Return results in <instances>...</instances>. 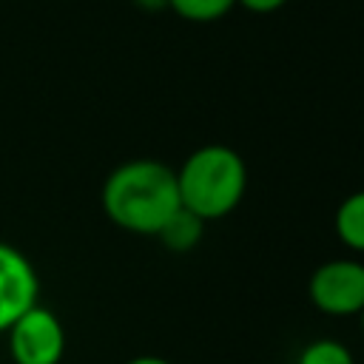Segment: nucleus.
Segmentation results:
<instances>
[{"label":"nucleus","instance_id":"obj_1","mask_svg":"<svg viewBox=\"0 0 364 364\" xmlns=\"http://www.w3.org/2000/svg\"><path fill=\"white\" fill-rule=\"evenodd\" d=\"M105 216L136 236H156L168 216L182 208L176 171L159 159H128L117 165L100 191Z\"/></svg>","mask_w":364,"mask_h":364},{"label":"nucleus","instance_id":"obj_2","mask_svg":"<svg viewBox=\"0 0 364 364\" xmlns=\"http://www.w3.org/2000/svg\"><path fill=\"white\" fill-rule=\"evenodd\" d=\"M179 202L205 222L222 219L239 208L247 191V165L228 145H202L176 171Z\"/></svg>","mask_w":364,"mask_h":364},{"label":"nucleus","instance_id":"obj_3","mask_svg":"<svg viewBox=\"0 0 364 364\" xmlns=\"http://www.w3.org/2000/svg\"><path fill=\"white\" fill-rule=\"evenodd\" d=\"M307 299L324 316H358L364 310V262L330 259L318 264L307 279Z\"/></svg>","mask_w":364,"mask_h":364},{"label":"nucleus","instance_id":"obj_4","mask_svg":"<svg viewBox=\"0 0 364 364\" xmlns=\"http://www.w3.org/2000/svg\"><path fill=\"white\" fill-rule=\"evenodd\" d=\"M9 353L14 364H60L65 353V330L57 313L43 304L28 307L9 330Z\"/></svg>","mask_w":364,"mask_h":364},{"label":"nucleus","instance_id":"obj_5","mask_svg":"<svg viewBox=\"0 0 364 364\" xmlns=\"http://www.w3.org/2000/svg\"><path fill=\"white\" fill-rule=\"evenodd\" d=\"M40 279L26 253L0 242V333H6L28 307L37 304Z\"/></svg>","mask_w":364,"mask_h":364},{"label":"nucleus","instance_id":"obj_6","mask_svg":"<svg viewBox=\"0 0 364 364\" xmlns=\"http://www.w3.org/2000/svg\"><path fill=\"white\" fill-rule=\"evenodd\" d=\"M205 219H199L196 213H191L188 208H176L171 216H168V222L159 228V242L168 247V250H173V253H188V250H193L199 242H202V236H205Z\"/></svg>","mask_w":364,"mask_h":364},{"label":"nucleus","instance_id":"obj_7","mask_svg":"<svg viewBox=\"0 0 364 364\" xmlns=\"http://www.w3.org/2000/svg\"><path fill=\"white\" fill-rule=\"evenodd\" d=\"M333 228L344 247L364 253V191H355L341 199L333 216Z\"/></svg>","mask_w":364,"mask_h":364},{"label":"nucleus","instance_id":"obj_8","mask_svg":"<svg viewBox=\"0 0 364 364\" xmlns=\"http://www.w3.org/2000/svg\"><path fill=\"white\" fill-rule=\"evenodd\" d=\"M233 6L236 0H168V9L188 23H216Z\"/></svg>","mask_w":364,"mask_h":364},{"label":"nucleus","instance_id":"obj_9","mask_svg":"<svg viewBox=\"0 0 364 364\" xmlns=\"http://www.w3.org/2000/svg\"><path fill=\"white\" fill-rule=\"evenodd\" d=\"M296 364H355V358L347 344L336 338H316L299 350Z\"/></svg>","mask_w":364,"mask_h":364},{"label":"nucleus","instance_id":"obj_10","mask_svg":"<svg viewBox=\"0 0 364 364\" xmlns=\"http://www.w3.org/2000/svg\"><path fill=\"white\" fill-rule=\"evenodd\" d=\"M287 3L290 0H236V6H242L245 11H253V14H273Z\"/></svg>","mask_w":364,"mask_h":364},{"label":"nucleus","instance_id":"obj_11","mask_svg":"<svg viewBox=\"0 0 364 364\" xmlns=\"http://www.w3.org/2000/svg\"><path fill=\"white\" fill-rule=\"evenodd\" d=\"M125 364H171V361L162 358V355H151V353H145V355H134V358L125 361Z\"/></svg>","mask_w":364,"mask_h":364},{"label":"nucleus","instance_id":"obj_12","mask_svg":"<svg viewBox=\"0 0 364 364\" xmlns=\"http://www.w3.org/2000/svg\"><path fill=\"white\" fill-rule=\"evenodd\" d=\"M136 6L148 9V11H156V9H168V0H134Z\"/></svg>","mask_w":364,"mask_h":364},{"label":"nucleus","instance_id":"obj_13","mask_svg":"<svg viewBox=\"0 0 364 364\" xmlns=\"http://www.w3.org/2000/svg\"><path fill=\"white\" fill-rule=\"evenodd\" d=\"M358 318H361V330H364V310H361V313H358Z\"/></svg>","mask_w":364,"mask_h":364}]
</instances>
